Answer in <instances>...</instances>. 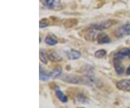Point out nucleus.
Here are the masks:
<instances>
[{"label": "nucleus", "instance_id": "obj_17", "mask_svg": "<svg viewBox=\"0 0 130 108\" xmlns=\"http://www.w3.org/2000/svg\"><path fill=\"white\" fill-rule=\"evenodd\" d=\"M49 25V21L48 20V19L43 18L40 20V23H39V27L40 28H45Z\"/></svg>", "mask_w": 130, "mask_h": 108}, {"label": "nucleus", "instance_id": "obj_11", "mask_svg": "<svg viewBox=\"0 0 130 108\" xmlns=\"http://www.w3.org/2000/svg\"><path fill=\"white\" fill-rule=\"evenodd\" d=\"M61 68H59V67H58V68H56L55 69H54L53 71H51V73H49V75H50V77L52 78H59V76L61 74Z\"/></svg>", "mask_w": 130, "mask_h": 108}, {"label": "nucleus", "instance_id": "obj_18", "mask_svg": "<svg viewBox=\"0 0 130 108\" xmlns=\"http://www.w3.org/2000/svg\"><path fill=\"white\" fill-rule=\"evenodd\" d=\"M126 74L127 75H130V65L128 67V68H127V70H126Z\"/></svg>", "mask_w": 130, "mask_h": 108}, {"label": "nucleus", "instance_id": "obj_6", "mask_svg": "<svg viewBox=\"0 0 130 108\" xmlns=\"http://www.w3.org/2000/svg\"><path fill=\"white\" fill-rule=\"evenodd\" d=\"M98 42L99 44H108V43L111 42V39L109 36L106 34V33H100L98 35Z\"/></svg>", "mask_w": 130, "mask_h": 108}, {"label": "nucleus", "instance_id": "obj_5", "mask_svg": "<svg viewBox=\"0 0 130 108\" xmlns=\"http://www.w3.org/2000/svg\"><path fill=\"white\" fill-rule=\"evenodd\" d=\"M55 94H56V97L58 98V99L61 101L62 103H66L68 101V98L64 94L63 91H61L59 89V86H56L55 88Z\"/></svg>", "mask_w": 130, "mask_h": 108}, {"label": "nucleus", "instance_id": "obj_3", "mask_svg": "<svg viewBox=\"0 0 130 108\" xmlns=\"http://www.w3.org/2000/svg\"><path fill=\"white\" fill-rule=\"evenodd\" d=\"M124 36H130V23L123 25L116 31V36L122 37Z\"/></svg>", "mask_w": 130, "mask_h": 108}, {"label": "nucleus", "instance_id": "obj_14", "mask_svg": "<svg viewBox=\"0 0 130 108\" xmlns=\"http://www.w3.org/2000/svg\"><path fill=\"white\" fill-rule=\"evenodd\" d=\"M39 57H40V60L42 62V63H43V64H47V63H48V57L47 56L46 54L45 53L44 51L40 50Z\"/></svg>", "mask_w": 130, "mask_h": 108}, {"label": "nucleus", "instance_id": "obj_10", "mask_svg": "<svg viewBox=\"0 0 130 108\" xmlns=\"http://www.w3.org/2000/svg\"><path fill=\"white\" fill-rule=\"evenodd\" d=\"M45 42L48 45H50V46H54L57 44V39L56 38L54 37V36H51V35H48L46 39H45Z\"/></svg>", "mask_w": 130, "mask_h": 108}, {"label": "nucleus", "instance_id": "obj_13", "mask_svg": "<svg viewBox=\"0 0 130 108\" xmlns=\"http://www.w3.org/2000/svg\"><path fill=\"white\" fill-rule=\"evenodd\" d=\"M48 59L53 62H59L61 60V57L59 56L56 52H52L48 55Z\"/></svg>", "mask_w": 130, "mask_h": 108}, {"label": "nucleus", "instance_id": "obj_16", "mask_svg": "<svg viewBox=\"0 0 130 108\" xmlns=\"http://www.w3.org/2000/svg\"><path fill=\"white\" fill-rule=\"evenodd\" d=\"M43 5L47 7L53 8L55 5V0H43Z\"/></svg>", "mask_w": 130, "mask_h": 108}, {"label": "nucleus", "instance_id": "obj_2", "mask_svg": "<svg viewBox=\"0 0 130 108\" xmlns=\"http://www.w3.org/2000/svg\"><path fill=\"white\" fill-rule=\"evenodd\" d=\"M114 21L113 20H106V21H104V22H102L101 23H97V24H94V25H92L90 27L92 28H94L97 31H102V30H104V29H106V28H110L111 26Z\"/></svg>", "mask_w": 130, "mask_h": 108}, {"label": "nucleus", "instance_id": "obj_1", "mask_svg": "<svg viewBox=\"0 0 130 108\" xmlns=\"http://www.w3.org/2000/svg\"><path fill=\"white\" fill-rule=\"evenodd\" d=\"M61 79L64 80L65 82L71 83L74 84H86L90 85V83L92 82L91 80L88 77H79L74 75H66Z\"/></svg>", "mask_w": 130, "mask_h": 108}, {"label": "nucleus", "instance_id": "obj_8", "mask_svg": "<svg viewBox=\"0 0 130 108\" xmlns=\"http://www.w3.org/2000/svg\"><path fill=\"white\" fill-rule=\"evenodd\" d=\"M67 57L70 60H75L79 59L81 57V53L77 51V50H74V49H72L71 51L67 53Z\"/></svg>", "mask_w": 130, "mask_h": 108}, {"label": "nucleus", "instance_id": "obj_4", "mask_svg": "<svg viewBox=\"0 0 130 108\" xmlns=\"http://www.w3.org/2000/svg\"><path fill=\"white\" fill-rule=\"evenodd\" d=\"M116 87L121 91H130V80L129 79H123L119 80L116 83Z\"/></svg>", "mask_w": 130, "mask_h": 108}, {"label": "nucleus", "instance_id": "obj_7", "mask_svg": "<svg viewBox=\"0 0 130 108\" xmlns=\"http://www.w3.org/2000/svg\"><path fill=\"white\" fill-rule=\"evenodd\" d=\"M121 62L119 60H113V66H114V68L116 70V72L119 74V75H121L123 74L124 73V67L121 65Z\"/></svg>", "mask_w": 130, "mask_h": 108}, {"label": "nucleus", "instance_id": "obj_9", "mask_svg": "<svg viewBox=\"0 0 130 108\" xmlns=\"http://www.w3.org/2000/svg\"><path fill=\"white\" fill-rule=\"evenodd\" d=\"M95 31H97V30L92 28H90L88 30V32L85 35V39L86 40H89V41H91V42L94 41L95 39V38H96V36H95V34H96Z\"/></svg>", "mask_w": 130, "mask_h": 108}, {"label": "nucleus", "instance_id": "obj_15", "mask_svg": "<svg viewBox=\"0 0 130 108\" xmlns=\"http://www.w3.org/2000/svg\"><path fill=\"white\" fill-rule=\"evenodd\" d=\"M106 55V51L104 50V49H99V50H98V51L95 52V54H94V56L98 59L103 58Z\"/></svg>", "mask_w": 130, "mask_h": 108}, {"label": "nucleus", "instance_id": "obj_12", "mask_svg": "<svg viewBox=\"0 0 130 108\" xmlns=\"http://www.w3.org/2000/svg\"><path fill=\"white\" fill-rule=\"evenodd\" d=\"M40 74H39V79L40 80H42V81H47V80H49V78H51L50 77V75L49 73H46L45 71H42L41 68L40 67Z\"/></svg>", "mask_w": 130, "mask_h": 108}, {"label": "nucleus", "instance_id": "obj_19", "mask_svg": "<svg viewBox=\"0 0 130 108\" xmlns=\"http://www.w3.org/2000/svg\"><path fill=\"white\" fill-rule=\"evenodd\" d=\"M79 108H84V107H79Z\"/></svg>", "mask_w": 130, "mask_h": 108}]
</instances>
